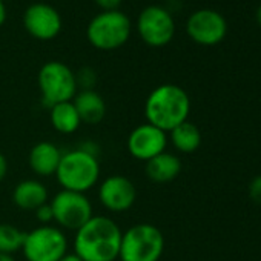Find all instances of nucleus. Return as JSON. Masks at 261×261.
Returning a JSON list of instances; mask_svg holds the SVG:
<instances>
[{"instance_id":"1","label":"nucleus","mask_w":261,"mask_h":261,"mask_svg":"<svg viewBox=\"0 0 261 261\" xmlns=\"http://www.w3.org/2000/svg\"><path fill=\"white\" fill-rule=\"evenodd\" d=\"M74 253L82 261H115L123 232L109 217H92L75 230Z\"/></svg>"},{"instance_id":"2","label":"nucleus","mask_w":261,"mask_h":261,"mask_svg":"<svg viewBox=\"0 0 261 261\" xmlns=\"http://www.w3.org/2000/svg\"><path fill=\"white\" fill-rule=\"evenodd\" d=\"M191 100L188 92L177 85H160L146 98L145 115L149 124L171 133L188 120Z\"/></svg>"},{"instance_id":"3","label":"nucleus","mask_w":261,"mask_h":261,"mask_svg":"<svg viewBox=\"0 0 261 261\" xmlns=\"http://www.w3.org/2000/svg\"><path fill=\"white\" fill-rule=\"evenodd\" d=\"M56 177L62 189L85 194L92 189L100 177V163L95 154L83 148L62 154Z\"/></svg>"},{"instance_id":"4","label":"nucleus","mask_w":261,"mask_h":261,"mask_svg":"<svg viewBox=\"0 0 261 261\" xmlns=\"http://www.w3.org/2000/svg\"><path fill=\"white\" fill-rule=\"evenodd\" d=\"M165 250V237L159 227L149 223H139L121 235V261H159Z\"/></svg>"},{"instance_id":"5","label":"nucleus","mask_w":261,"mask_h":261,"mask_svg":"<svg viewBox=\"0 0 261 261\" xmlns=\"http://www.w3.org/2000/svg\"><path fill=\"white\" fill-rule=\"evenodd\" d=\"M88 40L92 46L111 51L123 46L130 36V20L118 10L97 14L88 25Z\"/></svg>"},{"instance_id":"6","label":"nucleus","mask_w":261,"mask_h":261,"mask_svg":"<svg viewBox=\"0 0 261 261\" xmlns=\"http://www.w3.org/2000/svg\"><path fill=\"white\" fill-rule=\"evenodd\" d=\"M39 88L42 101L48 108L72 101L77 94L75 74L62 62H48L39 71Z\"/></svg>"},{"instance_id":"7","label":"nucleus","mask_w":261,"mask_h":261,"mask_svg":"<svg viewBox=\"0 0 261 261\" xmlns=\"http://www.w3.org/2000/svg\"><path fill=\"white\" fill-rule=\"evenodd\" d=\"M68 250L63 232L54 226H39L27 232L22 252L28 261H60Z\"/></svg>"},{"instance_id":"8","label":"nucleus","mask_w":261,"mask_h":261,"mask_svg":"<svg viewBox=\"0 0 261 261\" xmlns=\"http://www.w3.org/2000/svg\"><path fill=\"white\" fill-rule=\"evenodd\" d=\"M51 209L54 221L65 229L79 230L85 223H88L92 215V204L88 197L82 192L62 189L54 195L51 201Z\"/></svg>"},{"instance_id":"9","label":"nucleus","mask_w":261,"mask_h":261,"mask_svg":"<svg viewBox=\"0 0 261 261\" xmlns=\"http://www.w3.org/2000/svg\"><path fill=\"white\" fill-rule=\"evenodd\" d=\"M137 28L143 42L155 48L168 45L175 33V23L171 13L159 5L146 7L140 13Z\"/></svg>"},{"instance_id":"10","label":"nucleus","mask_w":261,"mask_h":261,"mask_svg":"<svg viewBox=\"0 0 261 261\" xmlns=\"http://www.w3.org/2000/svg\"><path fill=\"white\" fill-rule=\"evenodd\" d=\"M168 146V136L165 130L145 123L137 126L127 137V151L137 160L148 162L165 152Z\"/></svg>"},{"instance_id":"11","label":"nucleus","mask_w":261,"mask_h":261,"mask_svg":"<svg viewBox=\"0 0 261 261\" xmlns=\"http://www.w3.org/2000/svg\"><path fill=\"white\" fill-rule=\"evenodd\" d=\"M189 37L206 46H212L220 43L226 33H227V23L221 14L212 10H200L195 11L186 25Z\"/></svg>"},{"instance_id":"12","label":"nucleus","mask_w":261,"mask_h":261,"mask_svg":"<svg viewBox=\"0 0 261 261\" xmlns=\"http://www.w3.org/2000/svg\"><path fill=\"white\" fill-rule=\"evenodd\" d=\"M98 198L103 207L111 212L120 214L134 206L137 189L127 177L111 175L101 181L98 188Z\"/></svg>"},{"instance_id":"13","label":"nucleus","mask_w":261,"mask_h":261,"mask_svg":"<svg viewBox=\"0 0 261 261\" xmlns=\"http://www.w3.org/2000/svg\"><path fill=\"white\" fill-rule=\"evenodd\" d=\"M27 31L39 40H51L62 30V19L57 10L48 4H33L23 14Z\"/></svg>"},{"instance_id":"14","label":"nucleus","mask_w":261,"mask_h":261,"mask_svg":"<svg viewBox=\"0 0 261 261\" xmlns=\"http://www.w3.org/2000/svg\"><path fill=\"white\" fill-rule=\"evenodd\" d=\"M62 159L60 149L51 142H40L30 152V166L40 177L56 175Z\"/></svg>"},{"instance_id":"15","label":"nucleus","mask_w":261,"mask_h":261,"mask_svg":"<svg viewBox=\"0 0 261 261\" xmlns=\"http://www.w3.org/2000/svg\"><path fill=\"white\" fill-rule=\"evenodd\" d=\"M72 103H74V106H75V109L79 112V117H80L82 123L97 124L105 118V114H106L105 100L94 89L80 91L72 98Z\"/></svg>"},{"instance_id":"16","label":"nucleus","mask_w":261,"mask_h":261,"mask_svg":"<svg viewBox=\"0 0 261 261\" xmlns=\"http://www.w3.org/2000/svg\"><path fill=\"white\" fill-rule=\"evenodd\" d=\"M146 177L154 183H169L175 180L181 172V162L177 155L169 152H162L157 157L146 162L145 166Z\"/></svg>"},{"instance_id":"17","label":"nucleus","mask_w":261,"mask_h":261,"mask_svg":"<svg viewBox=\"0 0 261 261\" xmlns=\"http://www.w3.org/2000/svg\"><path fill=\"white\" fill-rule=\"evenodd\" d=\"M13 201L19 209L36 211L48 201V189L37 180H23L14 188Z\"/></svg>"},{"instance_id":"18","label":"nucleus","mask_w":261,"mask_h":261,"mask_svg":"<svg viewBox=\"0 0 261 261\" xmlns=\"http://www.w3.org/2000/svg\"><path fill=\"white\" fill-rule=\"evenodd\" d=\"M51 124L60 134H72L80 127L82 120L72 101L59 103L49 108Z\"/></svg>"},{"instance_id":"19","label":"nucleus","mask_w":261,"mask_h":261,"mask_svg":"<svg viewBox=\"0 0 261 261\" xmlns=\"http://www.w3.org/2000/svg\"><path fill=\"white\" fill-rule=\"evenodd\" d=\"M171 142L177 151L183 154H192L201 145V133L194 123L186 120L171 130Z\"/></svg>"},{"instance_id":"20","label":"nucleus","mask_w":261,"mask_h":261,"mask_svg":"<svg viewBox=\"0 0 261 261\" xmlns=\"http://www.w3.org/2000/svg\"><path fill=\"white\" fill-rule=\"evenodd\" d=\"M27 232L20 230L19 227L2 223L0 224V253L13 255L19 250H22L25 243Z\"/></svg>"},{"instance_id":"21","label":"nucleus","mask_w":261,"mask_h":261,"mask_svg":"<svg viewBox=\"0 0 261 261\" xmlns=\"http://www.w3.org/2000/svg\"><path fill=\"white\" fill-rule=\"evenodd\" d=\"M75 82H77V88L82 86L85 89H92L94 83H95V74L91 68H82L79 71V74L75 75Z\"/></svg>"},{"instance_id":"22","label":"nucleus","mask_w":261,"mask_h":261,"mask_svg":"<svg viewBox=\"0 0 261 261\" xmlns=\"http://www.w3.org/2000/svg\"><path fill=\"white\" fill-rule=\"evenodd\" d=\"M249 198L253 201V203H258L261 204V175H256L250 183H249Z\"/></svg>"},{"instance_id":"23","label":"nucleus","mask_w":261,"mask_h":261,"mask_svg":"<svg viewBox=\"0 0 261 261\" xmlns=\"http://www.w3.org/2000/svg\"><path fill=\"white\" fill-rule=\"evenodd\" d=\"M34 212H36V218L42 223V226H46L49 221H53V220H54L53 209H51V206H49L48 203H45L43 206L37 207Z\"/></svg>"},{"instance_id":"24","label":"nucleus","mask_w":261,"mask_h":261,"mask_svg":"<svg viewBox=\"0 0 261 261\" xmlns=\"http://www.w3.org/2000/svg\"><path fill=\"white\" fill-rule=\"evenodd\" d=\"M95 4L103 8V11H114L118 8V5L121 4V0H95Z\"/></svg>"},{"instance_id":"25","label":"nucleus","mask_w":261,"mask_h":261,"mask_svg":"<svg viewBox=\"0 0 261 261\" xmlns=\"http://www.w3.org/2000/svg\"><path fill=\"white\" fill-rule=\"evenodd\" d=\"M7 172H8V162H7L5 155L0 152V181L7 177Z\"/></svg>"},{"instance_id":"26","label":"nucleus","mask_w":261,"mask_h":261,"mask_svg":"<svg viewBox=\"0 0 261 261\" xmlns=\"http://www.w3.org/2000/svg\"><path fill=\"white\" fill-rule=\"evenodd\" d=\"M5 19H7V10H5L4 2H0V27L5 23Z\"/></svg>"},{"instance_id":"27","label":"nucleus","mask_w":261,"mask_h":261,"mask_svg":"<svg viewBox=\"0 0 261 261\" xmlns=\"http://www.w3.org/2000/svg\"><path fill=\"white\" fill-rule=\"evenodd\" d=\"M60 261H82V259H80L75 253H66Z\"/></svg>"},{"instance_id":"28","label":"nucleus","mask_w":261,"mask_h":261,"mask_svg":"<svg viewBox=\"0 0 261 261\" xmlns=\"http://www.w3.org/2000/svg\"><path fill=\"white\" fill-rule=\"evenodd\" d=\"M0 261H16L13 258V255H7V253H0Z\"/></svg>"},{"instance_id":"29","label":"nucleus","mask_w":261,"mask_h":261,"mask_svg":"<svg viewBox=\"0 0 261 261\" xmlns=\"http://www.w3.org/2000/svg\"><path fill=\"white\" fill-rule=\"evenodd\" d=\"M256 20H258V23L261 25V5L258 7V11H256Z\"/></svg>"},{"instance_id":"30","label":"nucleus","mask_w":261,"mask_h":261,"mask_svg":"<svg viewBox=\"0 0 261 261\" xmlns=\"http://www.w3.org/2000/svg\"><path fill=\"white\" fill-rule=\"evenodd\" d=\"M0 2H4V0H0Z\"/></svg>"}]
</instances>
